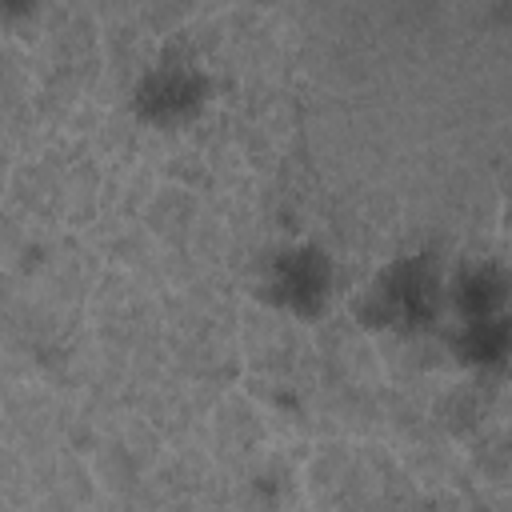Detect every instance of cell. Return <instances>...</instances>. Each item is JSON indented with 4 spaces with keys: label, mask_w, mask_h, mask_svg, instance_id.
<instances>
[{
    "label": "cell",
    "mask_w": 512,
    "mask_h": 512,
    "mask_svg": "<svg viewBox=\"0 0 512 512\" xmlns=\"http://www.w3.org/2000/svg\"><path fill=\"white\" fill-rule=\"evenodd\" d=\"M444 280L448 272L428 252H408L364 284L356 308L380 332H424L444 324Z\"/></svg>",
    "instance_id": "1"
},
{
    "label": "cell",
    "mask_w": 512,
    "mask_h": 512,
    "mask_svg": "<svg viewBox=\"0 0 512 512\" xmlns=\"http://www.w3.org/2000/svg\"><path fill=\"white\" fill-rule=\"evenodd\" d=\"M40 8V0H0V24H16L28 20Z\"/></svg>",
    "instance_id": "4"
},
{
    "label": "cell",
    "mask_w": 512,
    "mask_h": 512,
    "mask_svg": "<svg viewBox=\"0 0 512 512\" xmlns=\"http://www.w3.org/2000/svg\"><path fill=\"white\" fill-rule=\"evenodd\" d=\"M256 292L264 296L268 308L296 320H312L316 312L328 308L336 292V264L328 248L312 240H288L264 256L256 272Z\"/></svg>",
    "instance_id": "2"
},
{
    "label": "cell",
    "mask_w": 512,
    "mask_h": 512,
    "mask_svg": "<svg viewBox=\"0 0 512 512\" xmlns=\"http://www.w3.org/2000/svg\"><path fill=\"white\" fill-rule=\"evenodd\" d=\"M208 76L192 56L164 52L132 88V112L152 128H184L208 104Z\"/></svg>",
    "instance_id": "3"
}]
</instances>
